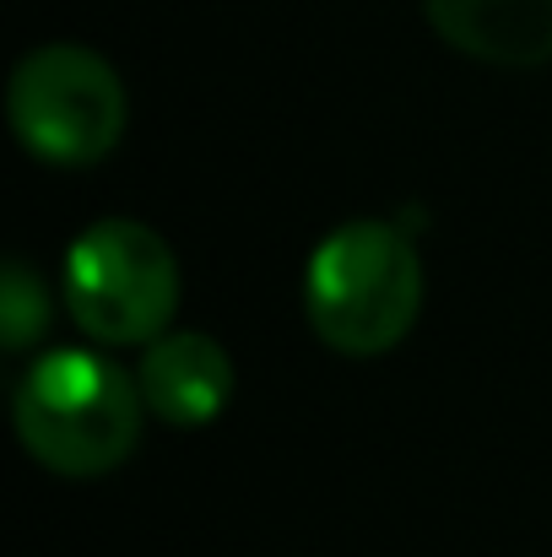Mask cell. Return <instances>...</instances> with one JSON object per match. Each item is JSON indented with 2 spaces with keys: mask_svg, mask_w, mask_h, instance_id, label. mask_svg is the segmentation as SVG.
Segmentation results:
<instances>
[{
  "mask_svg": "<svg viewBox=\"0 0 552 557\" xmlns=\"http://www.w3.org/2000/svg\"><path fill=\"white\" fill-rule=\"evenodd\" d=\"M11 422L22 449L71 482L120 471L147 428L142 384L93 347H54L33 358L11 389Z\"/></svg>",
  "mask_w": 552,
  "mask_h": 557,
  "instance_id": "obj_1",
  "label": "cell"
},
{
  "mask_svg": "<svg viewBox=\"0 0 552 557\" xmlns=\"http://www.w3.org/2000/svg\"><path fill=\"white\" fill-rule=\"evenodd\" d=\"M422 314V255L406 222L358 216L331 227L304 265V320L342 358L395 352Z\"/></svg>",
  "mask_w": 552,
  "mask_h": 557,
  "instance_id": "obj_2",
  "label": "cell"
},
{
  "mask_svg": "<svg viewBox=\"0 0 552 557\" xmlns=\"http://www.w3.org/2000/svg\"><path fill=\"white\" fill-rule=\"evenodd\" d=\"M5 120L44 169H98L131 125L120 71L87 44H38L5 82Z\"/></svg>",
  "mask_w": 552,
  "mask_h": 557,
  "instance_id": "obj_3",
  "label": "cell"
},
{
  "mask_svg": "<svg viewBox=\"0 0 552 557\" xmlns=\"http://www.w3.org/2000/svg\"><path fill=\"white\" fill-rule=\"evenodd\" d=\"M60 293L71 320L103 347H147L174 331L180 260L169 238L136 216H103L65 249Z\"/></svg>",
  "mask_w": 552,
  "mask_h": 557,
  "instance_id": "obj_4",
  "label": "cell"
},
{
  "mask_svg": "<svg viewBox=\"0 0 552 557\" xmlns=\"http://www.w3.org/2000/svg\"><path fill=\"white\" fill-rule=\"evenodd\" d=\"M233 358L217 336L206 331H163L158 342L142 347L136 384L147 400V417H158L163 428H211L228 400H233Z\"/></svg>",
  "mask_w": 552,
  "mask_h": 557,
  "instance_id": "obj_5",
  "label": "cell"
},
{
  "mask_svg": "<svg viewBox=\"0 0 552 557\" xmlns=\"http://www.w3.org/2000/svg\"><path fill=\"white\" fill-rule=\"evenodd\" d=\"M428 27L499 71L552 65V0H422Z\"/></svg>",
  "mask_w": 552,
  "mask_h": 557,
  "instance_id": "obj_6",
  "label": "cell"
},
{
  "mask_svg": "<svg viewBox=\"0 0 552 557\" xmlns=\"http://www.w3.org/2000/svg\"><path fill=\"white\" fill-rule=\"evenodd\" d=\"M49 331V287L27 260L0 265V347L5 352H33Z\"/></svg>",
  "mask_w": 552,
  "mask_h": 557,
  "instance_id": "obj_7",
  "label": "cell"
}]
</instances>
